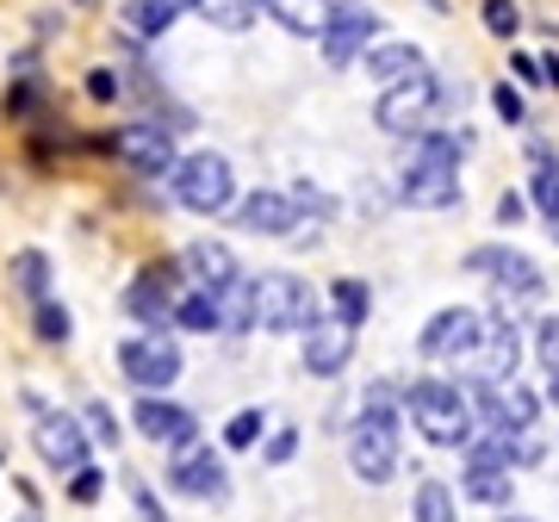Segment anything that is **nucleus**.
Returning <instances> with one entry per match:
<instances>
[{
    "label": "nucleus",
    "mask_w": 559,
    "mask_h": 522,
    "mask_svg": "<svg viewBox=\"0 0 559 522\" xmlns=\"http://www.w3.org/2000/svg\"><path fill=\"white\" fill-rule=\"evenodd\" d=\"M75 7H100V0H75Z\"/></svg>",
    "instance_id": "nucleus-45"
},
{
    "label": "nucleus",
    "mask_w": 559,
    "mask_h": 522,
    "mask_svg": "<svg viewBox=\"0 0 559 522\" xmlns=\"http://www.w3.org/2000/svg\"><path fill=\"white\" fill-rule=\"evenodd\" d=\"M460 156H466V131H423L411 162H404L399 200L417 212H441L460 200Z\"/></svg>",
    "instance_id": "nucleus-1"
},
{
    "label": "nucleus",
    "mask_w": 559,
    "mask_h": 522,
    "mask_svg": "<svg viewBox=\"0 0 559 522\" xmlns=\"http://www.w3.org/2000/svg\"><path fill=\"white\" fill-rule=\"evenodd\" d=\"M237 224L255 237H293L299 230V200L293 193H249L237 205Z\"/></svg>",
    "instance_id": "nucleus-17"
},
{
    "label": "nucleus",
    "mask_w": 559,
    "mask_h": 522,
    "mask_svg": "<svg viewBox=\"0 0 559 522\" xmlns=\"http://www.w3.org/2000/svg\"><path fill=\"white\" fill-rule=\"evenodd\" d=\"M498 218H503V224L522 218V200H516V193H503V200H498Z\"/></svg>",
    "instance_id": "nucleus-41"
},
{
    "label": "nucleus",
    "mask_w": 559,
    "mask_h": 522,
    "mask_svg": "<svg viewBox=\"0 0 559 522\" xmlns=\"http://www.w3.org/2000/svg\"><path fill=\"white\" fill-rule=\"evenodd\" d=\"M491 106H498V119H510V124L522 119V94H516V87H498V94H491Z\"/></svg>",
    "instance_id": "nucleus-39"
},
{
    "label": "nucleus",
    "mask_w": 559,
    "mask_h": 522,
    "mask_svg": "<svg viewBox=\"0 0 559 522\" xmlns=\"http://www.w3.org/2000/svg\"><path fill=\"white\" fill-rule=\"evenodd\" d=\"M510 522H528V517H510Z\"/></svg>",
    "instance_id": "nucleus-46"
},
{
    "label": "nucleus",
    "mask_w": 559,
    "mask_h": 522,
    "mask_svg": "<svg viewBox=\"0 0 559 522\" xmlns=\"http://www.w3.org/2000/svg\"><path fill=\"white\" fill-rule=\"evenodd\" d=\"M355 355V330L342 318H311L305 323V373H318V380H336L342 367Z\"/></svg>",
    "instance_id": "nucleus-13"
},
{
    "label": "nucleus",
    "mask_w": 559,
    "mask_h": 522,
    "mask_svg": "<svg viewBox=\"0 0 559 522\" xmlns=\"http://www.w3.org/2000/svg\"><path fill=\"white\" fill-rule=\"evenodd\" d=\"M436 100H441L436 75H429V69H411V75L385 81V94H380V106H373V119H380L392 138H411V131L429 119V106H436Z\"/></svg>",
    "instance_id": "nucleus-7"
},
{
    "label": "nucleus",
    "mask_w": 559,
    "mask_h": 522,
    "mask_svg": "<svg viewBox=\"0 0 559 522\" xmlns=\"http://www.w3.org/2000/svg\"><path fill=\"white\" fill-rule=\"evenodd\" d=\"M311 318H318V299H311V286L299 274H261V281H249V323L293 336Z\"/></svg>",
    "instance_id": "nucleus-4"
},
{
    "label": "nucleus",
    "mask_w": 559,
    "mask_h": 522,
    "mask_svg": "<svg viewBox=\"0 0 559 522\" xmlns=\"http://www.w3.org/2000/svg\"><path fill=\"white\" fill-rule=\"evenodd\" d=\"M261 423H267V417H261V411H237V417L224 423V442H230V448H255Z\"/></svg>",
    "instance_id": "nucleus-34"
},
{
    "label": "nucleus",
    "mask_w": 559,
    "mask_h": 522,
    "mask_svg": "<svg viewBox=\"0 0 559 522\" xmlns=\"http://www.w3.org/2000/svg\"><path fill=\"white\" fill-rule=\"evenodd\" d=\"M106 150H112L124 168H138V175H168V168H175V138H168L162 124H150V119L112 131V138H106Z\"/></svg>",
    "instance_id": "nucleus-10"
},
{
    "label": "nucleus",
    "mask_w": 559,
    "mask_h": 522,
    "mask_svg": "<svg viewBox=\"0 0 559 522\" xmlns=\"http://www.w3.org/2000/svg\"><path fill=\"white\" fill-rule=\"evenodd\" d=\"M25 404H32V448H38V461L50 466V473H75V466H87V429H81L69 411H50V404L38 399V392H25Z\"/></svg>",
    "instance_id": "nucleus-6"
},
{
    "label": "nucleus",
    "mask_w": 559,
    "mask_h": 522,
    "mask_svg": "<svg viewBox=\"0 0 559 522\" xmlns=\"http://www.w3.org/2000/svg\"><path fill=\"white\" fill-rule=\"evenodd\" d=\"M535 205L559 218V162L547 156V143H535Z\"/></svg>",
    "instance_id": "nucleus-30"
},
{
    "label": "nucleus",
    "mask_w": 559,
    "mask_h": 522,
    "mask_svg": "<svg viewBox=\"0 0 559 522\" xmlns=\"http://www.w3.org/2000/svg\"><path fill=\"white\" fill-rule=\"evenodd\" d=\"M330 305H336V318L348 323V330H360L367 311H373V293H367V281H336L330 286Z\"/></svg>",
    "instance_id": "nucleus-28"
},
{
    "label": "nucleus",
    "mask_w": 559,
    "mask_h": 522,
    "mask_svg": "<svg viewBox=\"0 0 559 522\" xmlns=\"http://www.w3.org/2000/svg\"><path fill=\"white\" fill-rule=\"evenodd\" d=\"M180 268L193 274V286H212V293H218L224 281H237V256H230L224 242H193V249L180 256Z\"/></svg>",
    "instance_id": "nucleus-20"
},
{
    "label": "nucleus",
    "mask_w": 559,
    "mask_h": 522,
    "mask_svg": "<svg viewBox=\"0 0 559 522\" xmlns=\"http://www.w3.org/2000/svg\"><path fill=\"white\" fill-rule=\"evenodd\" d=\"M193 13H205L218 32H249L255 25V0H193Z\"/></svg>",
    "instance_id": "nucleus-29"
},
{
    "label": "nucleus",
    "mask_w": 559,
    "mask_h": 522,
    "mask_svg": "<svg viewBox=\"0 0 559 522\" xmlns=\"http://www.w3.org/2000/svg\"><path fill=\"white\" fill-rule=\"evenodd\" d=\"M168 485H175L180 498H212V503H224V498H230L224 461L212 454V448H200V442H187V448L175 454V466H168Z\"/></svg>",
    "instance_id": "nucleus-12"
},
{
    "label": "nucleus",
    "mask_w": 559,
    "mask_h": 522,
    "mask_svg": "<svg viewBox=\"0 0 559 522\" xmlns=\"http://www.w3.org/2000/svg\"><path fill=\"white\" fill-rule=\"evenodd\" d=\"M540 81H547V87H559V57H540Z\"/></svg>",
    "instance_id": "nucleus-42"
},
{
    "label": "nucleus",
    "mask_w": 559,
    "mask_h": 522,
    "mask_svg": "<svg viewBox=\"0 0 559 522\" xmlns=\"http://www.w3.org/2000/svg\"><path fill=\"white\" fill-rule=\"evenodd\" d=\"M466 268L473 274H491V281L503 286V293H516V299H540L547 293V281H540V268L522 249H503V242H485V249H473L466 256Z\"/></svg>",
    "instance_id": "nucleus-11"
},
{
    "label": "nucleus",
    "mask_w": 559,
    "mask_h": 522,
    "mask_svg": "<svg viewBox=\"0 0 559 522\" xmlns=\"http://www.w3.org/2000/svg\"><path fill=\"white\" fill-rule=\"evenodd\" d=\"M348 466H355L360 485H385L399 473V417H392L385 392H373L367 411L355 417V429H348Z\"/></svg>",
    "instance_id": "nucleus-2"
},
{
    "label": "nucleus",
    "mask_w": 559,
    "mask_h": 522,
    "mask_svg": "<svg viewBox=\"0 0 559 522\" xmlns=\"http://www.w3.org/2000/svg\"><path fill=\"white\" fill-rule=\"evenodd\" d=\"M535 348H540V361H547V373H554V367H559V318H547L535 330Z\"/></svg>",
    "instance_id": "nucleus-37"
},
{
    "label": "nucleus",
    "mask_w": 559,
    "mask_h": 522,
    "mask_svg": "<svg viewBox=\"0 0 559 522\" xmlns=\"http://www.w3.org/2000/svg\"><path fill=\"white\" fill-rule=\"evenodd\" d=\"M547 399H554V404H559V367H554V380H547Z\"/></svg>",
    "instance_id": "nucleus-43"
},
{
    "label": "nucleus",
    "mask_w": 559,
    "mask_h": 522,
    "mask_svg": "<svg viewBox=\"0 0 559 522\" xmlns=\"http://www.w3.org/2000/svg\"><path fill=\"white\" fill-rule=\"evenodd\" d=\"M180 13H193V0H138V7H131V32H138V38H162Z\"/></svg>",
    "instance_id": "nucleus-26"
},
{
    "label": "nucleus",
    "mask_w": 559,
    "mask_h": 522,
    "mask_svg": "<svg viewBox=\"0 0 559 522\" xmlns=\"http://www.w3.org/2000/svg\"><path fill=\"white\" fill-rule=\"evenodd\" d=\"M175 281H180V261H156V268H143L138 281H131V293H124V311L143 318L150 330H162L168 311H175Z\"/></svg>",
    "instance_id": "nucleus-14"
},
{
    "label": "nucleus",
    "mask_w": 559,
    "mask_h": 522,
    "mask_svg": "<svg viewBox=\"0 0 559 522\" xmlns=\"http://www.w3.org/2000/svg\"><path fill=\"white\" fill-rule=\"evenodd\" d=\"M417 522H454V498H448V485H423L417 491Z\"/></svg>",
    "instance_id": "nucleus-32"
},
{
    "label": "nucleus",
    "mask_w": 559,
    "mask_h": 522,
    "mask_svg": "<svg viewBox=\"0 0 559 522\" xmlns=\"http://www.w3.org/2000/svg\"><path fill=\"white\" fill-rule=\"evenodd\" d=\"M554 237H559V218H554Z\"/></svg>",
    "instance_id": "nucleus-47"
},
{
    "label": "nucleus",
    "mask_w": 559,
    "mask_h": 522,
    "mask_svg": "<svg viewBox=\"0 0 559 522\" xmlns=\"http://www.w3.org/2000/svg\"><path fill=\"white\" fill-rule=\"evenodd\" d=\"M168 318H175L180 330H224V311H218V293H212V286H193L187 299H175Z\"/></svg>",
    "instance_id": "nucleus-25"
},
{
    "label": "nucleus",
    "mask_w": 559,
    "mask_h": 522,
    "mask_svg": "<svg viewBox=\"0 0 559 522\" xmlns=\"http://www.w3.org/2000/svg\"><path fill=\"white\" fill-rule=\"evenodd\" d=\"M318 38H323V57L336 62V69H348V62L367 57V44L380 38V20L360 13V7H348V13H330V20H323Z\"/></svg>",
    "instance_id": "nucleus-15"
},
{
    "label": "nucleus",
    "mask_w": 559,
    "mask_h": 522,
    "mask_svg": "<svg viewBox=\"0 0 559 522\" xmlns=\"http://www.w3.org/2000/svg\"><path fill=\"white\" fill-rule=\"evenodd\" d=\"M168 175H175V200L187 205V212H200V218H218V212H230V200H237V175H230V162L212 156V150L175 162Z\"/></svg>",
    "instance_id": "nucleus-5"
},
{
    "label": "nucleus",
    "mask_w": 559,
    "mask_h": 522,
    "mask_svg": "<svg viewBox=\"0 0 559 522\" xmlns=\"http://www.w3.org/2000/svg\"><path fill=\"white\" fill-rule=\"evenodd\" d=\"M485 25H491V38H516L522 32L516 0H485Z\"/></svg>",
    "instance_id": "nucleus-33"
},
{
    "label": "nucleus",
    "mask_w": 559,
    "mask_h": 522,
    "mask_svg": "<svg viewBox=\"0 0 559 522\" xmlns=\"http://www.w3.org/2000/svg\"><path fill=\"white\" fill-rule=\"evenodd\" d=\"M473 355H479V380H516V361H522L516 323H485V336Z\"/></svg>",
    "instance_id": "nucleus-19"
},
{
    "label": "nucleus",
    "mask_w": 559,
    "mask_h": 522,
    "mask_svg": "<svg viewBox=\"0 0 559 522\" xmlns=\"http://www.w3.org/2000/svg\"><path fill=\"white\" fill-rule=\"evenodd\" d=\"M293 448H299V436H293V429H280V436H274V442H267V461H293Z\"/></svg>",
    "instance_id": "nucleus-40"
},
{
    "label": "nucleus",
    "mask_w": 559,
    "mask_h": 522,
    "mask_svg": "<svg viewBox=\"0 0 559 522\" xmlns=\"http://www.w3.org/2000/svg\"><path fill=\"white\" fill-rule=\"evenodd\" d=\"M32 330H38V342H50V348H62V342L75 336V318H69V305H57V299H38V305H32Z\"/></svg>",
    "instance_id": "nucleus-27"
},
{
    "label": "nucleus",
    "mask_w": 559,
    "mask_h": 522,
    "mask_svg": "<svg viewBox=\"0 0 559 522\" xmlns=\"http://www.w3.org/2000/svg\"><path fill=\"white\" fill-rule=\"evenodd\" d=\"M404 404H411V423H417L436 448H466L473 442V404L460 399V385L417 380L411 392H404Z\"/></svg>",
    "instance_id": "nucleus-3"
},
{
    "label": "nucleus",
    "mask_w": 559,
    "mask_h": 522,
    "mask_svg": "<svg viewBox=\"0 0 559 522\" xmlns=\"http://www.w3.org/2000/svg\"><path fill=\"white\" fill-rule=\"evenodd\" d=\"M460 491L473 503H510V466H498V461H466V479H460Z\"/></svg>",
    "instance_id": "nucleus-22"
},
{
    "label": "nucleus",
    "mask_w": 559,
    "mask_h": 522,
    "mask_svg": "<svg viewBox=\"0 0 559 522\" xmlns=\"http://www.w3.org/2000/svg\"><path fill=\"white\" fill-rule=\"evenodd\" d=\"M87 429H94V442H119V417H112V411H106V404H87Z\"/></svg>",
    "instance_id": "nucleus-36"
},
{
    "label": "nucleus",
    "mask_w": 559,
    "mask_h": 522,
    "mask_svg": "<svg viewBox=\"0 0 559 522\" xmlns=\"http://www.w3.org/2000/svg\"><path fill=\"white\" fill-rule=\"evenodd\" d=\"M100 466H75V479H69V498H75V503H94V498H100Z\"/></svg>",
    "instance_id": "nucleus-35"
},
{
    "label": "nucleus",
    "mask_w": 559,
    "mask_h": 522,
    "mask_svg": "<svg viewBox=\"0 0 559 522\" xmlns=\"http://www.w3.org/2000/svg\"><path fill=\"white\" fill-rule=\"evenodd\" d=\"M7 274H13V293H20V299H32V305L50 299V256H44V249H20Z\"/></svg>",
    "instance_id": "nucleus-23"
},
{
    "label": "nucleus",
    "mask_w": 559,
    "mask_h": 522,
    "mask_svg": "<svg viewBox=\"0 0 559 522\" xmlns=\"http://www.w3.org/2000/svg\"><path fill=\"white\" fill-rule=\"evenodd\" d=\"M479 411L491 429H528L535 423V392H522L516 380H479Z\"/></svg>",
    "instance_id": "nucleus-18"
},
{
    "label": "nucleus",
    "mask_w": 559,
    "mask_h": 522,
    "mask_svg": "<svg viewBox=\"0 0 559 522\" xmlns=\"http://www.w3.org/2000/svg\"><path fill=\"white\" fill-rule=\"evenodd\" d=\"M13 522H44V517H32V510H25V517H13Z\"/></svg>",
    "instance_id": "nucleus-44"
},
{
    "label": "nucleus",
    "mask_w": 559,
    "mask_h": 522,
    "mask_svg": "<svg viewBox=\"0 0 559 522\" xmlns=\"http://www.w3.org/2000/svg\"><path fill=\"white\" fill-rule=\"evenodd\" d=\"M411 69H423L417 44H367V75L373 81H399V75H411Z\"/></svg>",
    "instance_id": "nucleus-24"
},
{
    "label": "nucleus",
    "mask_w": 559,
    "mask_h": 522,
    "mask_svg": "<svg viewBox=\"0 0 559 522\" xmlns=\"http://www.w3.org/2000/svg\"><path fill=\"white\" fill-rule=\"evenodd\" d=\"M485 336V318L479 311H466V305H448V311H436V318L423 323V355L429 361H460V355H473Z\"/></svg>",
    "instance_id": "nucleus-9"
},
{
    "label": "nucleus",
    "mask_w": 559,
    "mask_h": 522,
    "mask_svg": "<svg viewBox=\"0 0 559 522\" xmlns=\"http://www.w3.org/2000/svg\"><path fill=\"white\" fill-rule=\"evenodd\" d=\"M87 100H119V75H112V69H94V75H87Z\"/></svg>",
    "instance_id": "nucleus-38"
},
{
    "label": "nucleus",
    "mask_w": 559,
    "mask_h": 522,
    "mask_svg": "<svg viewBox=\"0 0 559 522\" xmlns=\"http://www.w3.org/2000/svg\"><path fill=\"white\" fill-rule=\"evenodd\" d=\"M0 106H7V119H32V112L44 106V81H32V75H25V81H13V87H7V100H0Z\"/></svg>",
    "instance_id": "nucleus-31"
},
{
    "label": "nucleus",
    "mask_w": 559,
    "mask_h": 522,
    "mask_svg": "<svg viewBox=\"0 0 559 522\" xmlns=\"http://www.w3.org/2000/svg\"><path fill=\"white\" fill-rule=\"evenodd\" d=\"M261 13H274L286 32H299V38H318L323 20H330V0H255Z\"/></svg>",
    "instance_id": "nucleus-21"
},
{
    "label": "nucleus",
    "mask_w": 559,
    "mask_h": 522,
    "mask_svg": "<svg viewBox=\"0 0 559 522\" xmlns=\"http://www.w3.org/2000/svg\"><path fill=\"white\" fill-rule=\"evenodd\" d=\"M119 367L124 380L138 385V392H156V385H175L180 380V348L175 336H162V330H143L119 348Z\"/></svg>",
    "instance_id": "nucleus-8"
},
{
    "label": "nucleus",
    "mask_w": 559,
    "mask_h": 522,
    "mask_svg": "<svg viewBox=\"0 0 559 522\" xmlns=\"http://www.w3.org/2000/svg\"><path fill=\"white\" fill-rule=\"evenodd\" d=\"M138 429H143L156 448H187L193 436H200L193 411H180V404L156 399V392H143V399H138Z\"/></svg>",
    "instance_id": "nucleus-16"
}]
</instances>
